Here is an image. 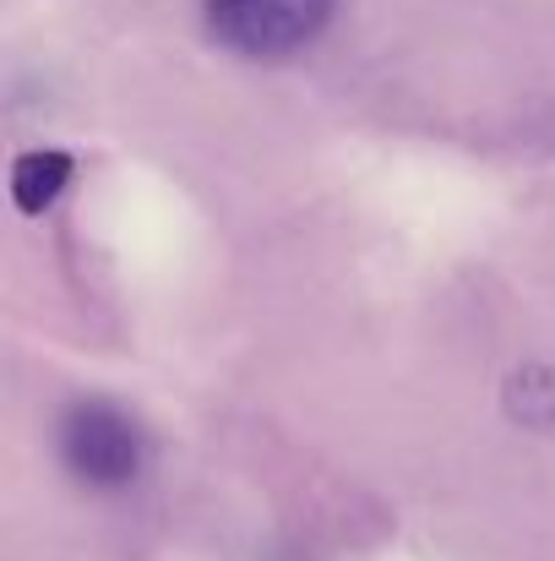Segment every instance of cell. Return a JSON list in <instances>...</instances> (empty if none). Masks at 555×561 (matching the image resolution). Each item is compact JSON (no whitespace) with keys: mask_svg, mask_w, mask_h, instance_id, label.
Wrapping results in <instances>:
<instances>
[{"mask_svg":"<svg viewBox=\"0 0 555 561\" xmlns=\"http://www.w3.org/2000/svg\"><path fill=\"white\" fill-rule=\"evenodd\" d=\"M333 16V0H207V27L245 60H278L311 44Z\"/></svg>","mask_w":555,"mask_h":561,"instance_id":"7a4b0ae2","label":"cell"},{"mask_svg":"<svg viewBox=\"0 0 555 561\" xmlns=\"http://www.w3.org/2000/svg\"><path fill=\"white\" fill-rule=\"evenodd\" d=\"M507 398H512V414H518V420L551 425L555 420V371H545V366L518 371L512 376V387H507Z\"/></svg>","mask_w":555,"mask_h":561,"instance_id":"277c9868","label":"cell"},{"mask_svg":"<svg viewBox=\"0 0 555 561\" xmlns=\"http://www.w3.org/2000/svg\"><path fill=\"white\" fill-rule=\"evenodd\" d=\"M60 458L77 480L99 491H120L142 474L148 442L126 409H115L109 398H82L60 420Z\"/></svg>","mask_w":555,"mask_h":561,"instance_id":"6da1fadb","label":"cell"},{"mask_svg":"<svg viewBox=\"0 0 555 561\" xmlns=\"http://www.w3.org/2000/svg\"><path fill=\"white\" fill-rule=\"evenodd\" d=\"M66 186H71V153L60 148H33L11 164V202L22 213H44Z\"/></svg>","mask_w":555,"mask_h":561,"instance_id":"3957f363","label":"cell"}]
</instances>
